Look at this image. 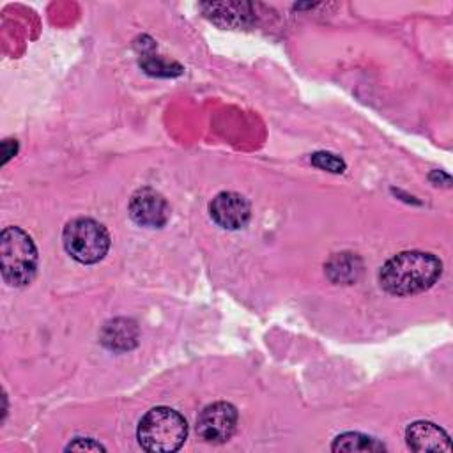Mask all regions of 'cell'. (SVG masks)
Here are the masks:
<instances>
[{"mask_svg":"<svg viewBox=\"0 0 453 453\" xmlns=\"http://www.w3.org/2000/svg\"><path fill=\"white\" fill-rule=\"evenodd\" d=\"M441 260L425 251H402L391 257L379 273L380 287L393 296H412L428 290L441 276Z\"/></svg>","mask_w":453,"mask_h":453,"instance_id":"obj_1","label":"cell"},{"mask_svg":"<svg viewBox=\"0 0 453 453\" xmlns=\"http://www.w3.org/2000/svg\"><path fill=\"white\" fill-rule=\"evenodd\" d=\"M2 278L11 287L32 281L37 271V250L32 237L18 226H7L0 235Z\"/></svg>","mask_w":453,"mask_h":453,"instance_id":"obj_2","label":"cell"},{"mask_svg":"<svg viewBox=\"0 0 453 453\" xmlns=\"http://www.w3.org/2000/svg\"><path fill=\"white\" fill-rule=\"evenodd\" d=\"M188 435L186 419L170 407L150 409L138 423L136 437L147 451H175Z\"/></svg>","mask_w":453,"mask_h":453,"instance_id":"obj_3","label":"cell"},{"mask_svg":"<svg viewBox=\"0 0 453 453\" xmlns=\"http://www.w3.org/2000/svg\"><path fill=\"white\" fill-rule=\"evenodd\" d=\"M62 242L74 260L81 264H96L104 258L110 248V235L96 219L76 218L65 225Z\"/></svg>","mask_w":453,"mask_h":453,"instance_id":"obj_4","label":"cell"},{"mask_svg":"<svg viewBox=\"0 0 453 453\" xmlns=\"http://www.w3.org/2000/svg\"><path fill=\"white\" fill-rule=\"evenodd\" d=\"M237 425V411L232 403L214 402L207 405L198 419L196 432L205 442L221 444L232 437Z\"/></svg>","mask_w":453,"mask_h":453,"instance_id":"obj_5","label":"cell"},{"mask_svg":"<svg viewBox=\"0 0 453 453\" xmlns=\"http://www.w3.org/2000/svg\"><path fill=\"white\" fill-rule=\"evenodd\" d=\"M133 221L145 228H161L170 218V207L161 193L152 188H140L129 202Z\"/></svg>","mask_w":453,"mask_h":453,"instance_id":"obj_6","label":"cell"},{"mask_svg":"<svg viewBox=\"0 0 453 453\" xmlns=\"http://www.w3.org/2000/svg\"><path fill=\"white\" fill-rule=\"evenodd\" d=\"M209 214L216 225L228 230H237L250 221V202L234 191L218 193L209 203Z\"/></svg>","mask_w":453,"mask_h":453,"instance_id":"obj_7","label":"cell"},{"mask_svg":"<svg viewBox=\"0 0 453 453\" xmlns=\"http://www.w3.org/2000/svg\"><path fill=\"white\" fill-rule=\"evenodd\" d=\"M405 441L412 451H451L449 435L432 421H414L409 425Z\"/></svg>","mask_w":453,"mask_h":453,"instance_id":"obj_8","label":"cell"},{"mask_svg":"<svg viewBox=\"0 0 453 453\" xmlns=\"http://www.w3.org/2000/svg\"><path fill=\"white\" fill-rule=\"evenodd\" d=\"M138 329L127 319H115L108 322L101 333V342L111 350H129L136 345Z\"/></svg>","mask_w":453,"mask_h":453,"instance_id":"obj_9","label":"cell"},{"mask_svg":"<svg viewBox=\"0 0 453 453\" xmlns=\"http://www.w3.org/2000/svg\"><path fill=\"white\" fill-rule=\"evenodd\" d=\"M333 451H382L386 449V446L382 442H379L377 439L359 434V432H347L338 435L333 444H331Z\"/></svg>","mask_w":453,"mask_h":453,"instance_id":"obj_10","label":"cell"},{"mask_svg":"<svg viewBox=\"0 0 453 453\" xmlns=\"http://www.w3.org/2000/svg\"><path fill=\"white\" fill-rule=\"evenodd\" d=\"M310 161L317 168L327 170V172H333V173H342L345 170V163L336 154H331V152H315L310 157Z\"/></svg>","mask_w":453,"mask_h":453,"instance_id":"obj_11","label":"cell"},{"mask_svg":"<svg viewBox=\"0 0 453 453\" xmlns=\"http://www.w3.org/2000/svg\"><path fill=\"white\" fill-rule=\"evenodd\" d=\"M142 67L149 73V74H157V76H170V74H179L180 67L179 65H172L166 64L163 60H159L157 57H143V60L140 62Z\"/></svg>","mask_w":453,"mask_h":453,"instance_id":"obj_12","label":"cell"},{"mask_svg":"<svg viewBox=\"0 0 453 453\" xmlns=\"http://www.w3.org/2000/svg\"><path fill=\"white\" fill-rule=\"evenodd\" d=\"M106 448L103 444H99L94 439L88 437H76L73 442H69L65 446V451H104Z\"/></svg>","mask_w":453,"mask_h":453,"instance_id":"obj_13","label":"cell"}]
</instances>
